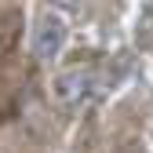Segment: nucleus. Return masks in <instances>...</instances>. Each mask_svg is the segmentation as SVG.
I'll list each match as a JSON object with an SVG mask.
<instances>
[{
    "label": "nucleus",
    "mask_w": 153,
    "mask_h": 153,
    "mask_svg": "<svg viewBox=\"0 0 153 153\" xmlns=\"http://www.w3.org/2000/svg\"><path fill=\"white\" fill-rule=\"evenodd\" d=\"M91 91V73L88 69H69L62 76H55V99H59L62 106H76L84 102Z\"/></svg>",
    "instance_id": "2"
},
{
    "label": "nucleus",
    "mask_w": 153,
    "mask_h": 153,
    "mask_svg": "<svg viewBox=\"0 0 153 153\" xmlns=\"http://www.w3.org/2000/svg\"><path fill=\"white\" fill-rule=\"evenodd\" d=\"M51 4L59 7V11H80V7H84V0H51Z\"/></svg>",
    "instance_id": "3"
},
{
    "label": "nucleus",
    "mask_w": 153,
    "mask_h": 153,
    "mask_svg": "<svg viewBox=\"0 0 153 153\" xmlns=\"http://www.w3.org/2000/svg\"><path fill=\"white\" fill-rule=\"evenodd\" d=\"M66 36H69V26H66L62 11H44L33 29V55L40 62H55L66 48Z\"/></svg>",
    "instance_id": "1"
}]
</instances>
